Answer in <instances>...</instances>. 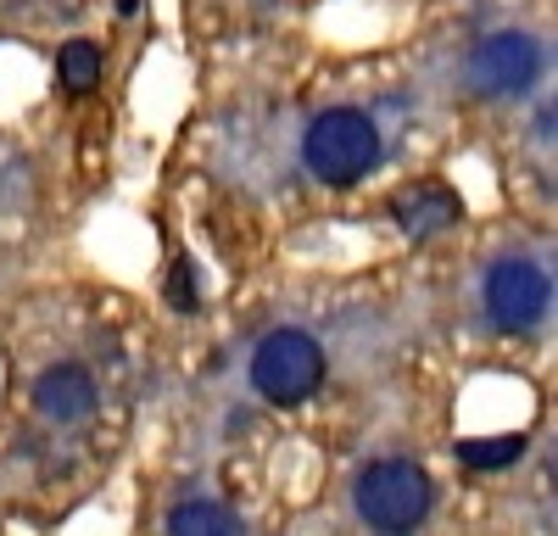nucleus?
<instances>
[{"label": "nucleus", "instance_id": "1", "mask_svg": "<svg viewBox=\"0 0 558 536\" xmlns=\"http://www.w3.org/2000/svg\"><path fill=\"white\" fill-rule=\"evenodd\" d=\"M302 157L318 179H330V185H352L363 179L368 168L380 162V129L368 112H352V107H336L313 118L307 141H302Z\"/></svg>", "mask_w": 558, "mask_h": 536}, {"label": "nucleus", "instance_id": "2", "mask_svg": "<svg viewBox=\"0 0 558 536\" xmlns=\"http://www.w3.org/2000/svg\"><path fill=\"white\" fill-rule=\"evenodd\" d=\"M430 509V480L418 464L386 459L357 475V514L375 531H413Z\"/></svg>", "mask_w": 558, "mask_h": 536}, {"label": "nucleus", "instance_id": "3", "mask_svg": "<svg viewBox=\"0 0 558 536\" xmlns=\"http://www.w3.org/2000/svg\"><path fill=\"white\" fill-rule=\"evenodd\" d=\"M324 380V352L307 330H274L252 357V386L268 402H307Z\"/></svg>", "mask_w": 558, "mask_h": 536}, {"label": "nucleus", "instance_id": "4", "mask_svg": "<svg viewBox=\"0 0 558 536\" xmlns=\"http://www.w3.org/2000/svg\"><path fill=\"white\" fill-rule=\"evenodd\" d=\"M547 296H553V285H547V275L536 263L508 257L486 275V307H492V319L502 330H531L547 313Z\"/></svg>", "mask_w": 558, "mask_h": 536}, {"label": "nucleus", "instance_id": "5", "mask_svg": "<svg viewBox=\"0 0 558 536\" xmlns=\"http://www.w3.org/2000/svg\"><path fill=\"white\" fill-rule=\"evenodd\" d=\"M536 73H542V51L531 34H492L470 57V78L486 96H520L525 84H536Z\"/></svg>", "mask_w": 558, "mask_h": 536}, {"label": "nucleus", "instance_id": "6", "mask_svg": "<svg viewBox=\"0 0 558 536\" xmlns=\"http://www.w3.org/2000/svg\"><path fill=\"white\" fill-rule=\"evenodd\" d=\"M34 402H39V414H51V419H84L89 409H96V380H89L84 369H73V364L45 369L39 386H34Z\"/></svg>", "mask_w": 558, "mask_h": 536}, {"label": "nucleus", "instance_id": "7", "mask_svg": "<svg viewBox=\"0 0 558 536\" xmlns=\"http://www.w3.org/2000/svg\"><path fill=\"white\" fill-rule=\"evenodd\" d=\"M452 218H458V196L441 191V185H418V191L397 196V223H402L413 241H425V235L447 230Z\"/></svg>", "mask_w": 558, "mask_h": 536}, {"label": "nucleus", "instance_id": "8", "mask_svg": "<svg viewBox=\"0 0 558 536\" xmlns=\"http://www.w3.org/2000/svg\"><path fill=\"white\" fill-rule=\"evenodd\" d=\"M57 73H62V84L73 89V96H84V89L101 84V51L89 39H68L62 57H57Z\"/></svg>", "mask_w": 558, "mask_h": 536}, {"label": "nucleus", "instance_id": "9", "mask_svg": "<svg viewBox=\"0 0 558 536\" xmlns=\"http://www.w3.org/2000/svg\"><path fill=\"white\" fill-rule=\"evenodd\" d=\"M525 453V441L520 436H486V441H458V464H470V470H502V464H514Z\"/></svg>", "mask_w": 558, "mask_h": 536}, {"label": "nucleus", "instance_id": "10", "mask_svg": "<svg viewBox=\"0 0 558 536\" xmlns=\"http://www.w3.org/2000/svg\"><path fill=\"white\" fill-rule=\"evenodd\" d=\"M168 531H202V536H223V531H241V520L218 509V503H179L168 514Z\"/></svg>", "mask_w": 558, "mask_h": 536}, {"label": "nucleus", "instance_id": "11", "mask_svg": "<svg viewBox=\"0 0 558 536\" xmlns=\"http://www.w3.org/2000/svg\"><path fill=\"white\" fill-rule=\"evenodd\" d=\"M168 296H173V307H179V313H191V307H196V275H191V263H173Z\"/></svg>", "mask_w": 558, "mask_h": 536}]
</instances>
